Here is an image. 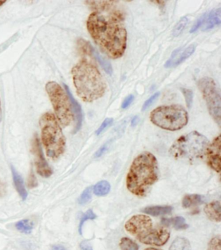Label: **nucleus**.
<instances>
[{
    "label": "nucleus",
    "mask_w": 221,
    "mask_h": 250,
    "mask_svg": "<svg viewBox=\"0 0 221 250\" xmlns=\"http://www.w3.org/2000/svg\"><path fill=\"white\" fill-rule=\"evenodd\" d=\"M86 24L93 40L108 58L116 60L123 56L127 33L119 11H94L89 16Z\"/></svg>",
    "instance_id": "1"
},
{
    "label": "nucleus",
    "mask_w": 221,
    "mask_h": 250,
    "mask_svg": "<svg viewBox=\"0 0 221 250\" xmlns=\"http://www.w3.org/2000/svg\"><path fill=\"white\" fill-rule=\"evenodd\" d=\"M72 74L77 94L84 102L96 101L105 93L106 83L92 62L80 61L72 68Z\"/></svg>",
    "instance_id": "2"
},
{
    "label": "nucleus",
    "mask_w": 221,
    "mask_h": 250,
    "mask_svg": "<svg viewBox=\"0 0 221 250\" xmlns=\"http://www.w3.org/2000/svg\"><path fill=\"white\" fill-rule=\"evenodd\" d=\"M159 179L157 159L151 153L145 151L132 163L127 177L128 190L137 196H144Z\"/></svg>",
    "instance_id": "3"
},
{
    "label": "nucleus",
    "mask_w": 221,
    "mask_h": 250,
    "mask_svg": "<svg viewBox=\"0 0 221 250\" xmlns=\"http://www.w3.org/2000/svg\"><path fill=\"white\" fill-rule=\"evenodd\" d=\"M41 136L45 152L49 158L57 159L64 153L66 139L55 116L45 113L40 119Z\"/></svg>",
    "instance_id": "4"
},
{
    "label": "nucleus",
    "mask_w": 221,
    "mask_h": 250,
    "mask_svg": "<svg viewBox=\"0 0 221 250\" xmlns=\"http://www.w3.org/2000/svg\"><path fill=\"white\" fill-rule=\"evenodd\" d=\"M209 144L205 136L194 131L179 138L173 143L169 152L176 159L197 160L204 156Z\"/></svg>",
    "instance_id": "5"
},
{
    "label": "nucleus",
    "mask_w": 221,
    "mask_h": 250,
    "mask_svg": "<svg viewBox=\"0 0 221 250\" xmlns=\"http://www.w3.org/2000/svg\"><path fill=\"white\" fill-rule=\"evenodd\" d=\"M150 119L154 125L161 129L177 131L188 123V115L182 107L172 105L161 106L151 112Z\"/></svg>",
    "instance_id": "6"
},
{
    "label": "nucleus",
    "mask_w": 221,
    "mask_h": 250,
    "mask_svg": "<svg viewBox=\"0 0 221 250\" xmlns=\"http://www.w3.org/2000/svg\"><path fill=\"white\" fill-rule=\"evenodd\" d=\"M45 90L54 109L56 119L62 127L70 125L74 115L68 95L62 86L55 82H49L45 85Z\"/></svg>",
    "instance_id": "7"
},
{
    "label": "nucleus",
    "mask_w": 221,
    "mask_h": 250,
    "mask_svg": "<svg viewBox=\"0 0 221 250\" xmlns=\"http://www.w3.org/2000/svg\"><path fill=\"white\" fill-rule=\"evenodd\" d=\"M199 89L206 102L207 107L213 119L221 125V94L216 82L210 78L201 79L198 83Z\"/></svg>",
    "instance_id": "8"
},
{
    "label": "nucleus",
    "mask_w": 221,
    "mask_h": 250,
    "mask_svg": "<svg viewBox=\"0 0 221 250\" xmlns=\"http://www.w3.org/2000/svg\"><path fill=\"white\" fill-rule=\"evenodd\" d=\"M125 228L126 231L140 241L153 230V221L147 215L138 214L133 216L126 222Z\"/></svg>",
    "instance_id": "9"
},
{
    "label": "nucleus",
    "mask_w": 221,
    "mask_h": 250,
    "mask_svg": "<svg viewBox=\"0 0 221 250\" xmlns=\"http://www.w3.org/2000/svg\"><path fill=\"white\" fill-rule=\"evenodd\" d=\"M31 151L34 155L35 163L38 174L44 178L50 177L53 174V170L45 160L42 146L38 136L36 135L33 137L32 143H31Z\"/></svg>",
    "instance_id": "10"
},
{
    "label": "nucleus",
    "mask_w": 221,
    "mask_h": 250,
    "mask_svg": "<svg viewBox=\"0 0 221 250\" xmlns=\"http://www.w3.org/2000/svg\"><path fill=\"white\" fill-rule=\"evenodd\" d=\"M221 135H219L209 144L205 153L209 166L219 173L221 172Z\"/></svg>",
    "instance_id": "11"
},
{
    "label": "nucleus",
    "mask_w": 221,
    "mask_h": 250,
    "mask_svg": "<svg viewBox=\"0 0 221 250\" xmlns=\"http://www.w3.org/2000/svg\"><path fill=\"white\" fill-rule=\"evenodd\" d=\"M169 237H170V232L166 228H157L152 230L149 234L140 239V241L145 245L161 247L168 241Z\"/></svg>",
    "instance_id": "12"
},
{
    "label": "nucleus",
    "mask_w": 221,
    "mask_h": 250,
    "mask_svg": "<svg viewBox=\"0 0 221 250\" xmlns=\"http://www.w3.org/2000/svg\"><path fill=\"white\" fill-rule=\"evenodd\" d=\"M195 48H196L195 44H191L187 47L177 49L173 52L170 58L165 62V68H173L181 64L194 53Z\"/></svg>",
    "instance_id": "13"
},
{
    "label": "nucleus",
    "mask_w": 221,
    "mask_h": 250,
    "mask_svg": "<svg viewBox=\"0 0 221 250\" xmlns=\"http://www.w3.org/2000/svg\"><path fill=\"white\" fill-rule=\"evenodd\" d=\"M64 90L66 91L67 95H68L69 100H70L71 106H72V110L73 115H75L76 120V126L74 129V133H78L82 127V121H83V115H82V111L81 106L78 103V101L74 96L72 95V92H71L70 88L66 85V84H64Z\"/></svg>",
    "instance_id": "14"
},
{
    "label": "nucleus",
    "mask_w": 221,
    "mask_h": 250,
    "mask_svg": "<svg viewBox=\"0 0 221 250\" xmlns=\"http://www.w3.org/2000/svg\"><path fill=\"white\" fill-rule=\"evenodd\" d=\"M204 22L202 25V31H207L220 25L221 22V9L217 8L212 11L204 14Z\"/></svg>",
    "instance_id": "15"
},
{
    "label": "nucleus",
    "mask_w": 221,
    "mask_h": 250,
    "mask_svg": "<svg viewBox=\"0 0 221 250\" xmlns=\"http://www.w3.org/2000/svg\"><path fill=\"white\" fill-rule=\"evenodd\" d=\"M11 172L16 190L19 193V196L21 197V198L23 201H25L26 200L28 194H27L23 178H21L20 175L16 170L15 167L13 166H11Z\"/></svg>",
    "instance_id": "16"
},
{
    "label": "nucleus",
    "mask_w": 221,
    "mask_h": 250,
    "mask_svg": "<svg viewBox=\"0 0 221 250\" xmlns=\"http://www.w3.org/2000/svg\"><path fill=\"white\" fill-rule=\"evenodd\" d=\"M221 203L213 202L206 205L204 208V212L207 216L210 219L214 220L215 222H221Z\"/></svg>",
    "instance_id": "17"
},
{
    "label": "nucleus",
    "mask_w": 221,
    "mask_h": 250,
    "mask_svg": "<svg viewBox=\"0 0 221 250\" xmlns=\"http://www.w3.org/2000/svg\"><path fill=\"white\" fill-rule=\"evenodd\" d=\"M172 210L173 208L170 206H153L143 208L142 211L149 215L157 216L169 214Z\"/></svg>",
    "instance_id": "18"
},
{
    "label": "nucleus",
    "mask_w": 221,
    "mask_h": 250,
    "mask_svg": "<svg viewBox=\"0 0 221 250\" xmlns=\"http://www.w3.org/2000/svg\"><path fill=\"white\" fill-rule=\"evenodd\" d=\"M161 224L165 226H173L177 230L187 229L189 226L185 223V220L181 216H177L173 218H163Z\"/></svg>",
    "instance_id": "19"
},
{
    "label": "nucleus",
    "mask_w": 221,
    "mask_h": 250,
    "mask_svg": "<svg viewBox=\"0 0 221 250\" xmlns=\"http://www.w3.org/2000/svg\"><path fill=\"white\" fill-rule=\"evenodd\" d=\"M204 202L203 197L199 194L186 195L182 200L183 208H188L191 207L198 206Z\"/></svg>",
    "instance_id": "20"
},
{
    "label": "nucleus",
    "mask_w": 221,
    "mask_h": 250,
    "mask_svg": "<svg viewBox=\"0 0 221 250\" xmlns=\"http://www.w3.org/2000/svg\"><path fill=\"white\" fill-rule=\"evenodd\" d=\"M15 226L21 233L30 234L34 228V222L29 219L21 220L17 222Z\"/></svg>",
    "instance_id": "21"
},
{
    "label": "nucleus",
    "mask_w": 221,
    "mask_h": 250,
    "mask_svg": "<svg viewBox=\"0 0 221 250\" xmlns=\"http://www.w3.org/2000/svg\"><path fill=\"white\" fill-rule=\"evenodd\" d=\"M169 250H193L188 240L178 237L173 241Z\"/></svg>",
    "instance_id": "22"
},
{
    "label": "nucleus",
    "mask_w": 221,
    "mask_h": 250,
    "mask_svg": "<svg viewBox=\"0 0 221 250\" xmlns=\"http://www.w3.org/2000/svg\"><path fill=\"white\" fill-rule=\"evenodd\" d=\"M110 188H111V187H110L109 183L106 181H101L94 186L93 191L97 196H103L109 193Z\"/></svg>",
    "instance_id": "23"
},
{
    "label": "nucleus",
    "mask_w": 221,
    "mask_h": 250,
    "mask_svg": "<svg viewBox=\"0 0 221 250\" xmlns=\"http://www.w3.org/2000/svg\"><path fill=\"white\" fill-rule=\"evenodd\" d=\"M91 56H93L94 57V58L96 59L97 61H98V62L100 63V66L102 67L103 70L105 71L106 73L108 74H111L112 73V67L110 63L108 62L107 60H106L105 59L100 56V54L98 52H96V50H94L93 51L92 55Z\"/></svg>",
    "instance_id": "24"
},
{
    "label": "nucleus",
    "mask_w": 221,
    "mask_h": 250,
    "mask_svg": "<svg viewBox=\"0 0 221 250\" xmlns=\"http://www.w3.org/2000/svg\"><path fill=\"white\" fill-rule=\"evenodd\" d=\"M78 44L79 50L82 54L88 55V56L92 55L94 48L90 42L84 39H80L78 41Z\"/></svg>",
    "instance_id": "25"
},
{
    "label": "nucleus",
    "mask_w": 221,
    "mask_h": 250,
    "mask_svg": "<svg viewBox=\"0 0 221 250\" xmlns=\"http://www.w3.org/2000/svg\"><path fill=\"white\" fill-rule=\"evenodd\" d=\"M187 23H188V19H187L186 17L181 18V20L178 21L176 25H175L174 29H173V36L175 37L179 36L182 33V31L184 30L185 27L187 26Z\"/></svg>",
    "instance_id": "26"
},
{
    "label": "nucleus",
    "mask_w": 221,
    "mask_h": 250,
    "mask_svg": "<svg viewBox=\"0 0 221 250\" xmlns=\"http://www.w3.org/2000/svg\"><path fill=\"white\" fill-rule=\"evenodd\" d=\"M121 250H138L139 247L137 244L134 243L131 239L127 237H123L121 239L120 244Z\"/></svg>",
    "instance_id": "27"
},
{
    "label": "nucleus",
    "mask_w": 221,
    "mask_h": 250,
    "mask_svg": "<svg viewBox=\"0 0 221 250\" xmlns=\"http://www.w3.org/2000/svg\"><path fill=\"white\" fill-rule=\"evenodd\" d=\"M97 218L96 214L94 213L92 209H89L81 216L80 218V225H79V233L82 235V228L84 223L89 220H94Z\"/></svg>",
    "instance_id": "28"
},
{
    "label": "nucleus",
    "mask_w": 221,
    "mask_h": 250,
    "mask_svg": "<svg viewBox=\"0 0 221 250\" xmlns=\"http://www.w3.org/2000/svg\"><path fill=\"white\" fill-rule=\"evenodd\" d=\"M92 187H89L83 191L82 194L80 195V198H79L78 202L80 205H84L87 203L92 198Z\"/></svg>",
    "instance_id": "29"
},
{
    "label": "nucleus",
    "mask_w": 221,
    "mask_h": 250,
    "mask_svg": "<svg viewBox=\"0 0 221 250\" xmlns=\"http://www.w3.org/2000/svg\"><path fill=\"white\" fill-rule=\"evenodd\" d=\"M181 91L184 96L185 102H186L187 107L190 109L193 105V93L192 90L187 89V88H181Z\"/></svg>",
    "instance_id": "30"
},
{
    "label": "nucleus",
    "mask_w": 221,
    "mask_h": 250,
    "mask_svg": "<svg viewBox=\"0 0 221 250\" xmlns=\"http://www.w3.org/2000/svg\"><path fill=\"white\" fill-rule=\"evenodd\" d=\"M208 250H221V238L220 236L213 238L208 245Z\"/></svg>",
    "instance_id": "31"
},
{
    "label": "nucleus",
    "mask_w": 221,
    "mask_h": 250,
    "mask_svg": "<svg viewBox=\"0 0 221 250\" xmlns=\"http://www.w3.org/2000/svg\"><path fill=\"white\" fill-rule=\"evenodd\" d=\"M113 122L114 120L110 119V118H108V119L104 120L103 123H102V125H100V127H99V129L97 130L96 135H100V134L102 133V132L105 131L108 127H109L110 126L112 125Z\"/></svg>",
    "instance_id": "32"
},
{
    "label": "nucleus",
    "mask_w": 221,
    "mask_h": 250,
    "mask_svg": "<svg viewBox=\"0 0 221 250\" xmlns=\"http://www.w3.org/2000/svg\"><path fill=\"white\" fill-rule=\"evenodd\" d=\"M159 95L160 92H157V93H155V94H153V96H151V97H150L149 99L144 103L143 107H142L141 111H145V110H147L148 108L151 107L152 104H153L154 102L156 101V100L159 98Z\"/></svg>",
    "instance_id": "33"
},
{
    "label": "nucleus",
    "mask_w": 221,
    "mask_h": 250,
    "mask_svg": "<svg viewBox=\"0 0 221 250\" xmlns=\"http://www.w3.org/2000/svg\"><path fill=\"white\" fill-rule=\"evenodd\" d=\"M204 15L201 16L200 18L195 23V24L193 25L192 28L191 29L190 33H194L195 31L198 30L199 28H201L202 27L203 24V22H204Z\"/></svg>",
    "instance_id": "34"
},
{
    "label": "nucleus",
    "mask_w": 221,
    "mask_h": 250,
    "mask_svg": "<svg viewBox=\"0 0 221 250\" xmlns=\"http://www.w3.org/2000/svg\"><path fill=\"white\" fill-rule=\"evenodd\" d=\"M28 187L29 188H36L38 186V182L36 176H35L34 173L31 172L29 174L28 178Z\"/></svg>",
    "instance_id": "35"
},
{
    "label": "nucleus",
    "mask_w": 221,
    "mask_h": 250,
    "mask_svg": "<svg viewBox=\"0 0 221 250\" xmlns=\"http://www.w3.org/2000/svg\"><path fill=\"white\" fill-rule=\"evenodd\" d=\"M134 100V96L133 95L128 96L124 100L123 104H122L121 107L123 109H127L128 107L132 104Z\"/></svg>",
    "instance_id": "36"
},
{
    "label": "nucleus",
    "mask_w": 221,
    "mask_h": 250,
    "mask_svg": "<svg viewBox=\"0 0 221 250\" xmlns=\"http://www.w3.org/2000/svg\"><path fill=\"white\" fill-rule=\"evenodd\" d=\"M107 149L108 144H105V145L102 146L100 147V148L99 149L98 151H97L96 155H95V157H100L101 156V155L103 154V153L105 152L106 150H107Z\"/></svg>",
    "instance_id": "37"
},
{
    "label": "nucleus",
    "mask_w": 221,
    "mask_h": 250,
    "mask_svg": "<svg viewBox=\"0 0 221 250\" xmlns=\"http://www.w3.org/2000/svg\"><path fill=\"white\" fill-rule=\"evenodd\" d=\"M80 250H93L92 246L88 241H82L80 245Z\"/></svg>",
    "instance_id": "38"
},
{
    "label": "nucleus",
    "mask_w": 221,
    "mask_h": 250,
    "mask_svg": "<svg viewBox=\"0 0 221 250\" xmlns=\"http://www.w3.org/2000/svg\"><path fill=\"white\" fill-rule=\"evenodd\" d=\"M49 250H67L64 246L60 245H53Z\"/></svg>",
    "instance_id": "39"
},
{
    "label": "nucleus",
    "mask_w": 221,
    "mask_h": 250,
    "mask_svg": "<svg viewBox=\"0 0 221 250\" xmlns=\"http://www.w3.org/2000/svg\"><path fill=\"white\" fill-rule=\"evenodd\" d=\"M138 121V117H134L133 121H132L131 125L133 126L136 125V124H137Z\"/></svg>",
    "instance_id": "40"
},
{
    "label": "nucleus",
    "mask_w": 221,
    "mask_h": 250,
    "mask_svg": "<svg viewBox=\"0 0 221 250\" xmlns=\"http://www.w3.org/2000/svg\"><path fill=\"white\" fill-rule=\"evenodd\" d=\"M2 121V110H1V101H0V123Z\"/></svg>",
    "instance_id": "41"
},
{
    "label": "nucleus",
    "mask_w": 221,
    "mask_h": 250,
    "mask_svg": "<svg viewBox=\"0 0 221 250\" xmlns=\"http://www.w3.org/2000/svg\"><path fill=\"white\" fill-rule=\"evenodd\" d=\"M6 3V1H0V7L3 5L4 3Z\"/></svg>",
    "instance_id": "42"
},
{
    "label": "nucleus",
    "mask_w": 221,
    "mask_h": 250,
    "mask_svg": "<svg viewBox=\"0 0 221 250\" xmlns=\"http://www.w3.org/2000/svg\"><path fill=\"white\" fill-rule=\"evenodd\" d=\"M159 250V249H153V248H149V249H145V250Z\"/></svg>",
    "instance_id": "43"
},
{
    "label": "nucleus",
    "mask_w": 221,
    "mask_h": 250,
    "mask_svg": "<svg viewBox=\"0 0 221 250\" xmlns=\"http://www.w3.org/2000/svg\"><path fill=\"white\" fill-rule=\"evenodd\" d=\"M1 188H0V193H1Z\"/></svg>",
    "instance_id": "44"
}]
</instances>
